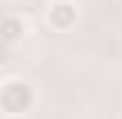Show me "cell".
<instances>
[{
	"instance_id": "obj_1",
	"label": "cell",
	"mask_w": 122,
	"mask_h": 119,
	"mask_svg": "<svg viewBox=\"0 0 122 119\" xmlns=\"http://www.w3.org/2000/svg\"><path fill=\"white\" fill-rule=\"evenodd\" d=\"M33 106H36V89L30 79H23V76L0 79V116L20 119L26 113H33Z\"/></svg>"
},
{
	"instance_id": "obj_2",
	"label": "cell",
	"mask_w": 122,
	"mask_h": 119,
	"mask_svg": "<svg viewBox=\"0 0 122 119\" xmlns=\"http://www.w3.org/2000/svg\"><path fill=\"white\" fill-rule=\"evenodd\" d=\"M76 20H79V7H76V0H56V3H50V10H46V23H50L56 33L73 30Z\"/></svg>"
},
{
	"instance_id": "obj_3",
	"label": "cell",
	"mask_w": 122,
	"mask_h": 119,
	"mask_svg": "<svg viewBox=\"0 0 122 119\" xmlns=\"http://www.w3.org/2000/svg\"><path fill=\"white\" fill-rule=\"evenodd\" d=\"M30 33V27H26V20L17 17V13H3L0 17V43H7V46H17L23 43Z\"/></svg>"
},
{
	"instance_id": "obj_4",
	"label": "cell",
	"mask_w": 122,
	"mask_h": 119,
	"mask_svg": "<svg viewBox=\"0 0 122 119\" xmlns=\"http://www.w3.org/2000/svg\"><path fill=\"white\" fill-rule=\"evenodd\" d=\"M50 3H56V0H50Z\"/></svg>"
}]
</instances>
